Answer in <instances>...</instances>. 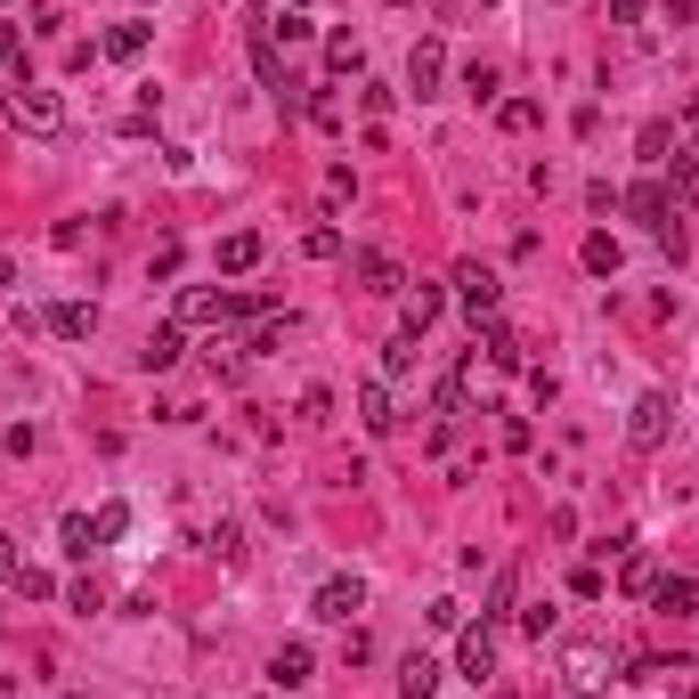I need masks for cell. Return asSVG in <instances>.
<instances>
[{
  "mask_svg": "<svg viewBox=\"0 0 699 699\" xmlns=\"http://www.w3.org/2000/svg\"><path fill=\"white\" fill-rule=\"evenodd\" d=\"M0 578H16V553H9V537H0Z\"/></svg>",
  "mask_w": 699,
  "mask_h": 699,
  "instance_id": "cell-35",
  "label": "cell"
},
{
  "mask_svg": "<svg viewBox=\"0 0 699 699\" xmlns=\"http://www.w3.org/2000/svg\"><path fill=\"white\" fill-rule=\"evenodd\" d=\"M659 188L675 203H699V155H667V179H659Z\"/></svg>",
  "mask_w": 699,
  "mask_h": 699,
  "instance_id": "cell-18",
  "label": "cell"
},
{
  "mask_svg": "<svg viewBox=\"0 0 699 699\" xmlns=\"http://www.w3.org/2000/svg\"><path fill=\"white\" fill-rule=\"evenodd\" d=\"M667 431H675V399H667V390H643L634 415H626V440L634 447H667Z\"/></svg>",
  "mask_w": 699,
  "mask_h": 699,
  "instance_id": "cell-3",
  "label": "cell"
},
{
  "mask_svg": "<svg viewBox=\"0 0 699 699\" xmlns=\"http://www.w3.org/2000/svg\"><path fill=\"white\" fill-rule=\"evenodd\" d=\"M626 593H643L651 602V586H659V569H651V553H626V578H619Z\"/></svg>",
  "mask_w": 699,
  "mask_h": 699,
  "instance_id": "cell-26",
  "label": "cell"
},
{
  "mask_svg": "<svg viewBox=\"0 0 699 699\" xmlns=\"http://www.w3.org/2000/svg\"><path fill=\"white\" fill-rule=\"evenodd\" d=\"M440 81H447V49H440V41H415V57H407V90L431 98Z\"/></svg>",
  "mask_w": 699,
  "mask_h": 699,
  "instance_id": "cell-9",
  "label": "cell"
},
{
  "mask_svg": "<svg viewBox=\"0 0 699 699\" xmlns=\"http://www.w3.org/2000/svg\"><path fill=\"white\" fill-rule=\"evenodd\" d=\"M49 334L57 342H90L98 334V310H90V301H57V310H49Z\"/></svg>",
  "mask_w": 699,
  "mask_h": 699,
  "instance_id": "cell-12",
  "label": "cell"
},
{
  "mask_svg": "<svg viewBox=\"0 0 699 699\" xmlns=\"http://www.w3.org/2000/svg\"><path fill=\"white\" fill-rule=\"evenodd\" d=\"M358 423H366V431H399V407H390V382H366V390H358Z\"/></svg>",
  "mask_w": 699,
  "mask_h": 699,
  "instance_id": "cell-16",
  "label": "cell"
},
{
  "mask_svg": "<svg viewBox=\"0 0 699 699\" xmlns=\"http://www.w3.org/2000/svg\"><path fill=\"white\" fill-rule=\"evenodd\" d=\"M399 375H415V334H399L382 350V382H399Z\"/></svg>",
  "mask_w": 699,
  "mask_h": 699,
  "instance_id": "cell-25",
  "label": "cell"
},
{
  "mask_svg": "<svg viewBox=\"0 0 699 699\" xmlns=\"http://www.w3.org/2000/svg\"><path fill=\"white\" fill-rule=\"evenodd\" d=\"M691 9H699V0H667V16H675V25H684V16H691Z\"/></svg>",
  "mask_w": 699,
  "mask_h": 699,
  "instance_id": "cell-36",
  "label": "cell"
},
{
  "mask_svg": "<svg viewBox=\"0 0 699 699\" xmlns=\"http://www.w3.org/2000/svg\"><path fill=\"white\" fill-rule=\"evenodd\" d=\"M431 318H440V285H415V293H407V325H399V334H423Z\"/></svg>",
  "mask_w": 699,
  "mask_h": 699,
  "instance_id": "cell-23",
  "label": "cell"
},
{
  "mask_svg": "<svg viewBox=\"0 0 699 699\" xmlns=\"http://www.w3.org/2000/svg\"><path fill=\"white\" fill-rule=\"evenodd\" d=\"M358 277H366V293H399V260H390V253H358Z\"/></svg>",
  "mask_w": 699,
  "mask_h": 699,
  "instance_id": "cell-20",
  "label": "cell"
},
{
  "mask_svg": "<svg viewBox=\"0 0 699 699\" xmlns=\"http://www.w3.org/2000/svg\"><path fill=\"white\" fill-rule=\"evenodd\" d=\"M301 253H310V260H334L342 253V229H310V236H301Z\"/></svg>",
  "mask_w": 699,
  "mask_h": 699,
  "instance_id": "cell-31",
  "label": "cell"
},
{
  "mask_svg": "<svg viewBox=\"0 0 699 699\" xmlns=\"http://www.w3.org/2000/svg\"><path fill=\"white\" fill-rule=\"evenodd\" d=\"M521 334H512V325H488V366H504V375H521Z\"/></svg>",
  "mask_w": 699,
  "mask_h": 699,
  "instance_id": "cell-22",
  "label": "cell"
},
{
  "mask_svg": "<svg viewBox=\"0 0 699 699\" xmlns=\"http://www.w3.org/2000/svg\"><path fill=\"white\" fill-rule=\"evenodd\" d=\"M90 521H98V545H114V537H122V529H131V504H98V512H90Z\"/></svg>",
  "mask_w": 699,
  "mask_h": 699,
  "instance_id": "cell-29",
  "label": "cell"
},
{
  "mask_svg": "<svg viewBox=\"0 0 699 699\" xmlns=\"http://www.w3.org/2000/svg\"><path fill=\"white\" fill-rule=\"evenodd\" d=\"M0 66H25V33L16 25H0Z\"/></svg>",
  "mask_w": 699,
  "mask_h": 699,
  "instance_id": "cell-34",
  "label": "cell"
},
{
  "mask_svg": "<svg viewBox=\"0 0 699 699\" xmlns=\"http://www.w3.org/2000/svg\"><path fill=\"white\" fill-rule=\"evenodd\" d=\"M9 285H16V269H9V253H0V293H9Z\"/></svg>",
  "mask_w": 699,
  "mask_h": 699,
  "instance_id": "cell-37",
  "label": "cell"
},
{
  "mask_svg": "<svg viewBox=\"0 0 699 699\" xmlns=\"http://www.w3.org/2000/svg\"><path fill=\"white\" fill-rule=\"evenodd\" d=\"M310 610H318L325 626H350V619H358V610H366V586H358V578H325Z\"/></svg>",
  "mask_w": 699,
  "mask_h": 699,
  "instance_id": "cell-6",
  "label": "cell"
},
{
  "mask_svg": "<svg viewBox=\"0 0 699 699\" xmlns=\"http://www.w3.org/2000/svg\"><path fill=\"white\" fill-rule=\"evenodd\" d=\"M562 684L578 691V699H593V691L610 684V651H602V643H569V651H562Z\"/></svg>",
  "mask_w": 699,
  "mask_h": 699,
  "instance_id": "cell-4",
  "label": "cell"
},
{
  "mask_svg": "<svg viewBox=\"0 0 699 699\" xmlns=\"http://www.w3.org/2000/svg\"><path fill=\"white\" fill-rule=\"evenodd\" d=\"M464 90H471V98H497L504 81H497V66H480V57H471V66H464Z\"/></svg>",
  "mask_w": 699,
  "mask_h": 699,
  "instance_id": "cell-30",
  "label": "cell"
},
{
  "mask_svg": "<svg viewBox=\"0 0 699 699\" xmlns=\"http://www.w3.org/2000/svg\"><path fill=\"white\" fill-rule=\"evenodd\" d=\"M260 253H269V244H260V229H236V236H220V269H229V277L260 269Z\"/></svg>",
  "mask_w": 699,
  "mask_h": 699,
  "instance_id": "cell-11",
  "label": "cell"
},
{
  "mask_svg": "<svg viewBox=\"0 0 699 699\" xmlns=\"http://www.w3.org/2000/svg\"><path fill=\"white\" fill-rule=\"evenodd\" d=\"M285 9H310V0H285Z\"/></svg>",
  "mask_w": 699,
  "mask_h": 699,
  "instance_id": "cell-38",
  "label": "cell"
},
{
  "mask_svg": "<svg viewBox=\"0 0 699 699\" xmlns=\"http://www.w3.org/2000/svg\"><path fill=\"white\" fill-rule=\"evenodd\" d=\"M586 269H593V277H619V244H610L602 229L586 236Z\"/></svg>",
  "mask_w": 699,
  "mask_h": 699,
  "instance_id": "cell-24",
  "label": "cell"
},
{
  "mask_svg": "<svg viewBox=\"0 0 699 699\" xmlns=\"http://www.w3.org/2000/svg\"><path fill=\"white\" fill-rule=\"evenodd\" d=\"M253 74H260V90H293V81H285V57H277V33L269 25H253Z\"/></svg>",
  "mask_w": 699,
  "mask_h": 699,
  "instance_id": "cell-10",
  "label": "cell"
},
{
  "mask_svg": "<svg viewBox=\"0 0 699 699\" xmlns=\"http://www.w3.org/2000/svg\"><path fill=\"white\" fill-rule=\"evenodd\" d=\"M626 212L643 220L651 236H675V196L659 188V179H643V188H626Z\"/></svg>",
  "mask_w": 699,
  "mask_h": 699,
  "instance_id": "cell-5",
  "label": "cell"
},
{
  "mask_svg": "<svg viewBox=\"0 0 699 699\" xmlns=\"http://www.w3.org/2000/svg\"><path fill=\"white\" fill-rule=\"evenodd\" d=\"M98 49H107L114 66H138V57H147V25H114L107 41H98Z\"/></svg>",
  "mask_w": 699,
  "mask_h": 699,
  "instance_id": "cell-19",
  "label": "cell"
},
{
  "mask_svg": "<svg viewBox=\"0 0 699 699\" xmlns=\"http://www.w3.org/2000/svg\"><path fill=\"white\" fill-rule=\"evenodd\" d=\"M16 593H33V602H41V593H57V578H49V569H16Z\"/></svg>",
  "mask_w": 699,
  "mask_h": 699,
  "instance_id": "cell-33",
  "label": "cell"
},
{
  "mask_svg": "<svg viewBox=\"0 0 699 699\" xmlns=\"http://www.w3.org/2000/svg\"><path fill=\"white\" fill-rule=\"evenodd\" d=\"M179 350H188V334H179V325H155L147 350H138V366H147V375H163V366H179Z\"/></svg>",
  "mask_w": 699,
  "mask_h": 699,
  "instance_id": "cell-15",
  "label": "cell"
},
{
  "mask_svg": "<svg viewBox=\"0 0 699 699\" xmlns=\"http://www.w3.org/2000/svg\"><path fill=\"white\" fill-rule=\"evenodd\" d=\"M57 545H66L74 562H90V553H98V521H90V512H66V521H57Z\"/></svg>",
  "mask_w": 699,
  "mask_h": 699,
  "instance_id": "cell-17",
  "label": "cell"
},
{
  "mask_svg": "<svg viewBox=\"0 0 699 699\" xmlns=\"http://www.w3.org/2000/svg\"><path fill=\"white\" fill-rule=\"evenodd\" d=\"M310 675H318V651L310 643H277V659H269V684L277 691H301Z\"/></svg>",
  "mask_w": 699,
  "mask_h": 699,
  "instance_id": "cell-8",
  "label": "cell"
},
{
  "mask_svg": "<svg viewBox=\"0 0 699 699\" xmlns=\"http://www.w3.org/2000/svg\"><path fill=\"white\" fill-rule=\"evenodd\" d=\"M325 74H334V81L366 74V49H358V41H350V33H334V41H325Z\"/></svg>",
  "mask_w": 699,
  "mask_h": 699,
  "instance_id": "cell-21",
  "label": "cell"
},
{
  "mask_svg": "<svg viewBox=\"0 0 699 699\" xmlns=\"http://www.w3.org/2000/svg\"><path fill=\"white\" fill-rule=\"evenodd\" d=\"M423 619H431V626H440V634H447V626H464V602H456V593H440V602H431V610H423Z\"/></svg>",
  "mask_w": 699,
  "mask_h": 699,
  "instance_id": "cell-32",
  "label": "cell"
},
{
  "mask_svg": "<svg viewBox=\"0 0 699 699\" xmlns=\"http://www.w3.org/2000/svg\"><path fill=\"white\" fill-rule=\"evenodd\" d=\"M9 122H16V131H33V138H57V131H66V98L16 81V90H9Z\"/></svg>",
  "mask_w": 699,
  "mask_h": 699,
  "instance_id": "cell-1",
  "label": "cell"
},
{
  "mask_svg": "<svg viewBox=\"0 0 699 699\" xmlns=\"http://www.w3.org/2000/svg\"><path fill=\"white\" fill-rule=\"evenodd\" d=\"M456 667H464V684H488V675H497V626H471L464 634V651H456Z\"/></svg>",
  "mask_w": 699,
  "mask_h": 699,
  "instance_id": "cell-7",
  "label": "cell"
},
{
  "mask_svg": "<svg viewBox=\"0 0 699 699\" xmlns=\"http://www.w3.org/2000/svg\"><path fill=\"white\" fill-rule=\"evenodd\" d=\"M440 691V659L431 651H407V667H399V699H431Z\"/></svg>",
  "mask_w": 699,
  "mask_h": 699,
  "instance_id": "cell-13",
  "label": "cell"
},
{
  "mask_svg": "<svg viewBox=\"0 0 699 699\" xmlns=\"http://www.w3.org/2000/svg\"><path fill=\"white\" fill-rule=\"evenodd\" d=\"M497 122H504V131H537V98H504Z\"/></svg>",
  "mask_w": 699,
  "mask_h": 699,
  "instance_id": "cell-28",
  "label": "cell"
},
{
  "mask_svg": "<svg viewBox=\"0 0 699 699\" xmlns=\"http://www.w3.org/2000/svg\"><path fill=\"white\" fill-rule=\"evenodd\" d=\"M651 610H667V619H691V610H699V578H659V586H651Z\"/></svg>",
  "mask_w": 699,
  "mask_h": 699,
  "instance_id": "cell-14",
  "label": "cell"
},
{
  "mask_svg": "<svg viewBox=\"0 0 699 699\" xmlns=\"http://www.w3.org/2000/svg\"><path fill=\"white\" fill-rule=\"evenodd\" d=\"M456 301H464V318H471V325H497V301H504V285L488 277L480 260H464V269H456Z\"/></svg>",
  "mask_w": 699,
  "mask_h": 699,
  "instance_id": "cell-2",
  "label": "cell"
},
{
  "mask_svg": "<svg viewBox=\"0 0 699 699\" xmlns=\"http://www.w3.org/2000/svg\"><path fill=\"white\" fill-rule=\"evenodd\" d=\"M269 33H277V41H310L318 25H310V9H277V16H269Z\"/></svg>",
  "mask_w": 699,
  "mask_h": 699,
  "instance_id": "cell-27",
  "label": "cell"
}]
</instances>
